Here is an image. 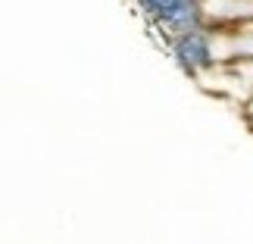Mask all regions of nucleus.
<instances>
[{"mask_svg": "<svg viewBox=\"0 0 253 244\" xmlns=\"http://www.w3.org/2000/svg\"><path fill=\"white\" fill-rule=\"evenodd\" d=\"M231 69H235L244 82L253 85V56H247V60H235V63H231Z\"/></svg>", "mask_w": 253, "mask_h": 244, "instance_id": "2", "label": "nucleus"}, {"mask_svg": "<svg viewBox=\"0 0 253 244\" xmlns=\"http://www.w3.org/2000/svg\"><path fill=\"white\" fill-rule=\"evenodd\" d=\"M197 19L207 25H238L253 19V0H197Z\"/></svg>", "mask_w": 253, "mask_h": 244, "instance_id": "1", "label": "nucleus"}]
</instances>
